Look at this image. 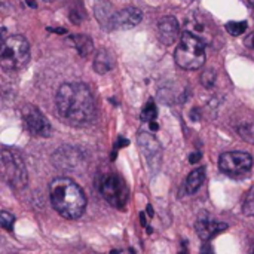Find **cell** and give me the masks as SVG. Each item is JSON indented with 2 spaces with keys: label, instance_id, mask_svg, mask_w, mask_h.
Wrapping results in <instances>:
<instances>
[{
  "label": "cell",
  "instance_id": "6da1fadb",
  "mask_svg": "<svg viewBox=\"0 0 254 254\" xmlns=\"http://www.w3.org/2000/svg\"><path fill=\"white\" fill-rule=\"evenodd\" d=\"M58 115L70 125L82 127L95 116V101L89 88L79 82L63 83L55 97Z\"/></svg>",
  "mask_w": 254,
  "mask_h": 254
},
{
  "label": "cell",
  "instance_id": "7a4b0ae2",
  "mask_svg": "<svg viewBox=\"0 0 254 254\" xmlns=\"http://www.w3.org/2000/svg\"><path fill=\"white\" fill-rule=\"evenodd\" d=\"M49 199L54 210L64 219H79L86 207L83 189L67 177H57L49 185Z\"/></svg>",
  "mask_w": 254,
  "mask_h": 254
},
{
  "label": "cell",
  "instance_id": "3957f363",
  "mask_svg": "<svg viewBox=\"0 0 254 254\" xmlns=\"http://www.w3.org/2000/svg\"><path fill=\"white\" fill-rule=\"evenodd\" d=\"M174 60L185 70H198L205 63V45L189 33H183L176 48Z\"/></svg>",
  "mask_w": 254,
  "mask_h": 254
},
{
  "label": "cell",
  "instance_id": "277c9868",
  "mask_svg": "<svg viewBox=\"0 0 254 254\" xmlns=\"http://www.w3.org/2000/svg\"><path fill=\"white\" fill-rule=\"evenodd\" d=\"M30 60V45L19 34L9 36L0 45V65L7 71L22 68Z\"/></svg>",
  "mask_w": 254,
  "mask_h": 254
},
{
  "label": "cell",
  "instance_id": "5b68a950",
  "mask_svg": "<svg viewBox=\"0 0 254 254\" xmlns=\"http://www.w3.org/2000/svg\"><path fill=\"white\" fill-rule=\"evenodd\" d=\"M0 177L13 189H24L28 182L22 156L10 149L0 150Z\"/></svg>",
  "mask_w": 254,
  "mask_h": 254
},
{
  "label": "cell",
  "instance_id": "8992f818",
  "mask_svg": "<svg viewBox=\"0 0 254 254\" xmlns=\"http://www.w3.org/2000/svg\"><path fill=\"white\" fill-rule=\"evenodd\" d=\"M103 198L115 208H124L128 201V189L125 182L118 174H107L100 182Z\"/></svg>",
  "mask_w": 254,
  "mask_h": 254
},
{
  "label": "cell",
  "instance_id": "52a82bcc",
  "mask_svg": "<svg viewBox=\"0 0 254 254\" xmlns=\"http://www.w3.org/2000/svg\"><path fill=\"white\" fill-rule=\"evenodd\" d=\"M186 33L192 34L198 40H201L204 45H213L216 39V28L213 22L202 13L193 12L189 15V18L185 22Z\"/></svg>",
  "mask_w": 254,
  "mask_h": 254
},
{
  "label": "cell",
  "instance_id": "ba28073f",
  "mask_svg": "<svg viewBox=\"0 0 254 254\" xmlns=\"http://www.w3.org/2000/svg\"><path fill=\"white\" fill-rule=\"evenodd\" d=\"M253 158L247 152H226L219 159V168L229 176H240L250 171Z\"/></svg>",
  "mask_w": 254,
  "mask_h": 254
},
{
  "label": "cell",
  "instance_id": "9c48e42d",
  "mask_svg": "<svg viewBox=\"0 0 254 254\" xmlns=\"http://www.w3.org/2000/svg\"><path fill=\"white\" fill-rule=\"evenodd\" d=\"M22 121L27 131L36 137H49L52 132V127L46 116L31 104L22 107Z\"/></svg>",
  "mask_w": 254,
  "mask_h": 254
},
{
  "label": "cell",
  "instance_id": "30bf717a",
  "mask_svg": "<svg viewBox=\"0 0 254 254\" xmlns=\"http://www.w3.org/2000/svg\"><path fill=\"white\" fill-rule=\"evenodd\" d=\"M143 19V13L138 7H124L115 12L109 19V28L113 30H129L138 25Z\"/></svg>",
  "mask_w": 254,
  "mask_h": 254
},
{
  "label": "cell",
  "instance_id": "8fae6325",
  "mask_svg": "<svg viewBox=\"0 0 254 254\" xmlns=\"http://www.w3.org/2000/svg\"><path fill=\"white\" fill-rule=\"evenodd\" d=\"M138 146L147 161V165L150 167L153 173H156L161 165V156H162L159 141L153 135L147 132H141L138 135Z\"/></svg>",
  "mask_w": 254,
  "mask_h": 254
},
{
  "label": "cell",
  "instance_id": "7c38bea8",
  "mask_svg": "<svg viewBox=\"0 0 254 254\" xmlns=\"http://www.w3.org/2000/svg\"><path fill=\"white\" fill-rule=\"evenodd\" d=\"M195 229H196V234L198 237L208 243L210 240H213L214 237H217L219 234L225 232L228 229V225L223 223V222H216L213 219H210L208 214L202 213L198 219H196V223H195Z\"/></svg>",
  "mask_w": 254,
  "mask_h": 254
},
{
  "label": "cell",
  "instance_id": "4fadbf2b",
  "mask_svg": "<svg viewBox=\"0 0 254 254\" xmlns=\"http://www.w3.org/2000/svg\"><path fill=\"white\" fill-rule=\"evenodd\" d=\"M80 159H82V156H80V153H79L76 149H73V147H70V146H64V147L58 149V150L54 153V156H52V164H54L57 168L70 171V170H74V168L79 165Z\"/></svg>",
  "mask_w": 254,
  "mask_h": 254
},
{
  "label": "cell",
  "instance_id": "5bb4252c",
  "mask_svg": "<svg viewBox=\"0 0 254 254\" xmlns=\"http://www.w3.org/2000/svg\"><path fill=\"white\" fill-rule=\"evenodd\" d=\"M179 33H180V27L174 16H164L158 22V37L164 45L167 46L173 45L179 39Z\"/></svg>",
  "mask_w": 254,
  "mask_h": 254
},
{
  "label": "cell",
  "instance_id": "9a60e30c",
  "mask_svg": "<svg viewBox=\"0 0 254 254\" xmlns=\"http://www.w3.org/2000/svg\"><path fill=\"white\" fill-rule=\"evenodd\" d=\"M204 180H205V168H204V167H199V168L190 171V174L188 176L186 183H185L186 193H188V195L196 193V190L202 186Z\"/></svg>",
  "mask_w": 254,
  "mask_h": 254
},
{
  "label": "cell",
  "instance_id": "2e32d148",
  "mask_svg": "<svg viewBox=\"0 0 254 254\" xmlns=\"http://www.w3.org/2000/svg\"><path fill=\"white\" fill-rule=\"evenodd\" d=\"M70 40L74 45V48L77 49V52H79L80 57H88V55L92 54L94 43H92V40H91L89 36H86V34H73L70 37Z\"/></svg>",
  "mask_w": 254,
  "mask_h": 254
},
{
  "label": "cell",
  "instance_id": "e0dca14e",
  "mask_svg": "<svg viewBox=\"0 0 254 254\" xmlns=\"http://www.w3.org/2000/svg\"><path fill=\"white\" fill-rule=\"evenodd\" d=\"M94 68L100 74H104L113 68V58L110 57V54L107 51H104V49L98 51V54L95 55V60H94Z\"/></svg>",
  "mask_w": 254,
  "mask_h": 254
},
{
  "label": "cell",
  "instance_id": "ac0fdd59",
  "mask_svg": "<svg viewBox=\"0 0 254 254\" xmlns=\"http://www.w3.org/2000/svg\"><path fill=\"white\" fill-rule=\"evenodd\" d=\"M247 30V21H229L226 24V31L232 36H241Z\"/></svg>",
  "mask_w": 254,
  "mask_h": 254
},
{
  "label": "cell",
  "instance_id": "d6986e66",
  "mask_svg": "<svg viewBox=\"0 0 254 254\" xmlns=\"http://www.w3.org/2000/svg\"><path fill=\"white\" fill-rule=\"evenodd\" d=\"M158 116V109H156V104L153 100L147 101V104L144 106L143 112H141V119L144 122H153Z\"/></svg>",
  "mask_w": 254,
  "mask_h": 254
},
{
  "label": "cell",
  "instance_id": "ffe728a7",
  "mask_svg": "<svg viewBox=\"0 0 254 254\" xmlns=\"http://www.w3.org/2000/svg\"><path fill=\"white\" fill-rule=\"evenodd\" d=\"M243 213H244V216L254 217V185L246 195V199L243 202Z\"/></svg>",
  "mask_w": 254,
  "mask_h": 254
},
{
  "label": "cell",
  "instance_id": "44dd1931",
  "mask_svg": "<svg viewBox=\"0 0 254 254\" xmlns=\"http://www.w3.org/2000/svg\"><path fill=\"white\" fill-rule=\"evenodd\" d=\"M238 134L249 143L254 144V122L250 124H243L240 128H238Z\"/></svg>",
  "mask_w": 254,
  "mask_h": 254
},
{
  "label": "cell",
  "instance_id": "7402d4cb",
  "mask_svg": "<svg viewBox=\"0 0 254 254\" xmlns=\"http://www.w3.org/2000/svg\"><path fill=\"white\" fill-rule=\"evenodd\" d=\"M15 223V217L7 211H0V229H4L7 232H12Z\"/></svg>",
  "mask_w": 254,
  "mask_h": 254
},
{
  "label": "cell",
  "instance_id": "603a6c76",
  "mask_svg": "<svg viewBox=\"0 0 254 254\" xmlns=\"http://www.w3.org/2000/svg\"><path fill=\"white\" fill-rule=\"evenodd\" d=\"M216 77H217V74H216V71H214L213 68L205 70V71L201 74V83H202V86L207 88V89L213 88V86H214V82H216Z\"/></svg>",
  "mask_w": 254,
  "mask_h": 254
},
{
  "label": "cell",
  "instance_id": "cb8c5ba5",
  "mask_svg": "<svg viewBox=\"0 0 254 254\" xmlns=\"http://www.w3.org/2000/svg\"><path fill=\"white\" fill-rule=\"evenodd\" d=\"M201 254H214V250H213L211 244L205 243V244L202 246V249H201Z\"/></svg>",
  "mask_w": 254,
  "mask_h": 254
},
{
  "label": "cell",
  "instance_id": "d4e9b609",
  "mask_svg": "<svg viewBox=\"0 0 254 254\" xmlns=\"http://www.w3.org/2000/svg\"><path fill=\"white\" fill-rule=\"evenodd\" d=\"M199 159H201V153H199V152H196V153H192V155L189 156V162H190V164H196Z\"/></svg>",
  "mask_w": 254,
  "mask_h": 254
},
{
  "label": "cell",
  "instance_id": "484cf974",
  "mask_svg": "<svg viewBox=\"0 0 254 254\" xmlns=\"http://www.w3.org/2000/svg\"><path fill=\"white\" fill-rule=\"evenodd\" d=\"M246 45L249 46V48H252V49H254V31L246 39Z\"/></svg>",
  "mask_w": 254,
  "mask_h": 254
},
{
  "label": "cell",
  "instance_id": "4316f807",
  "mask_svg": "<svg viewBox=\"0 0 254 254\" xmlns=\"http://www.w3.org/2000/svg\"><path fill=\"white\" fill-rule=\"evenodd\" d=\"M124 146H128V140H125V138H119V141H118V149H121V147H124Z\"/></svg>",
  "mask_w": 254,
  "mask_h": 254
},
{
  "label": "cell",
  "instance_id": "83f0119b",
  "mask_svg": "<svg viewBox=\"0 0 254 254\" xmlns=\"http://www.w3.org/2000/svg\"><path fill=\"white\" fill-rule=\"evenodd\" d=\"M149 125H150V129H152V131H158V128H159L158 124H156L155 121H153V122H149Z\"/></svg>",
  "mask_w": 254,
  "mask_h": 254
},
{
  "label": "cell",
  "instance_id": "f1b7e54d",
  "mask_svg": "<svg viewBox=\"0 0 254 254\" xmlns=\"http://www.w3.org/2000/svg\"><path fill=\"white\" fill-rule=\"evenodd\" d=\"M140 222H141V225H143V226H146V216H144L143 213L140 214Z\"/></svg>",
  "mask_w": 254,
  "mask_h": 254
},
{
  "label": "cell",
  "instance_id": "f546056e",
  "mask_svg": "<svg viewBox=\"0 0 254 254\" xmlns=\"http://www.w3.org/2000/svg\"><path fill=\"white\" fill-rule=\"evenodd\" d=\"M51 31H55V33H65L64 28H49Z\"/></svg>",
  "mask_w": 254,
  "mask_h": 254
},
{
  "label": "cell",
  "instance_id": "4dcf8cb0",
  "mask_svg": "<svg viewBox=\"0 0 254 254\" xmlns=\"http://www.w3.org/2000/svg\"><path fill=\"white\" fill-rule=\"evenodd\" d=\"M147 214L150 217H153V208H152V205H147Z\"/></svg>",
  "mask_w": 254,
  "mask_h": 254
},
{
  "label": "cell",
  "instance_id": "1f68e13d",
  "mask_svg": "<svg viewBox=\"0 0 254 254\" xmlns=\"http://www.w3.org/2000/svg\"><path fill=\"white\" fill-rule=\"evenodd\" d=\"M4 33H6V30H4V28H1V30H0V39H1V36H3Z\"/></svg>",
  "mask_w": 254,
  "mask_h": 254
},
{
  "label": "cell",
  "instance_id": "d6a6232c",
  "mask_svg": "<svg viewBox=\"0 0 254 254\" xmlns=\"http://www.w3.org/2000/svg\"><path fill=\"white\" fill-rule=\"evenodd\" d=\"M252 254H254V243H253V246H252Z\"/></svg>",
  "mask_w": 254,
  "mask_h": 254
},
{
  "label": "cell",
  "instance_id": "836d02e7",
  "mask_svg": "<svg viewBox=\"0 0 254 254\" xmlns=\"http://www.w3.org/2000/svg\"><path fill=\"white\" fill-rule=\"evenodd\" d=\"M249 1H250V3H252V4L254 6V0H249Z\"/></svg>",
  "mask_w": 254,
  "mask_h": 254
}]
</instances>
